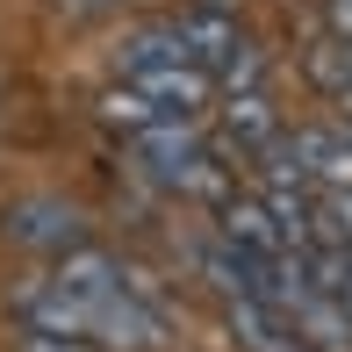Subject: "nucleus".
<instances>
[{
	"label": "nucleus",
	"instance_id": "6e6552de",
	"mask_svg": "<svg viewBox=\"0 0 352 352\" xmlns=\"http://www.w3.org/2000/svg\"><path fill=\"white\" fill-rule=\"evenodd\" d=\"M14 352H108V345H94V338H58V331H22V345Z\"/></svg>",
	"mask_w": 352,
	"mask_h": 352
},
{
	"label": "nucleus",
	"instance_id": "1a4fd4ad",
	"mask_svg": "<svg viewBox=\"0 0 352 352\" xmlns=\"http://www.w3.org/2000/svg\"><path fill=\"white\" fill-rule=\"evenodd\" d=\"M58 8H65L72 22H101V14H116L122 0H58Z\"/></svg>",
	"mask_w": 352,
	"mask_h": 352
},
{
	"label": "nucleus",
	"instance_id": "7ed1b4c3",
	"mask_svg": "<svg viewBox=\"0 0 352 352\" xmlns=\"http://www.w3.org/2000/svg\"><path fill=\"white\" fill-rule=\"evenodd\" d=\"M216 237H230L237 252H252V259H266V266H274L280 252H302V245H287V230H280V216L266 209V195L216 201Z\"/></svg>",
	"mask_w": 352,
	"mask_h": 352
},
{
	"label": "nucleus",
	"instance_id": "423d86ee",
	"mask_svg": "<svg viewBox=\"0 0 352 352\" xmlns=\"http://www.w3.org/2000/svg\"><path fill=\"white\" fill-rule=\"evenodd\" d=\"M201 274L216 280V295H266V259H252V252H237L230 237H209L201 245Z\"/></svg>",
	"mask_w": 352,
	"mask_h": 352
},
{
	"label": "nucleus",
	"instance_id": "f257e3e1",
	"mask_svg": "<svg viewBox=\"0 0 352 352\" xmlns=\"http://www.w3.org/2000/svg\"><path fill=\"white\" fill-rule=\"evenodd\" d=\"M0 237H8L14 252L65 259V252L87 245V216H79L72 201H58V195H29V201H14V209L0 216Z\"/></svg>",
	"mask_w": 352,
	"mask_h": 352
},
{
	"label": "nucleus",
	"instance_id": "f03ea898",
	"mask_svg": "<svg viewBox=\"0 0 352 352\" xmlns=\"http://www.w3.org/2000/svg\"><path fill=\"white\" fill-rule=\"evenodd\" d=\"M274 137H280V108H274V94H266V87L216 94V151H223V158H259Z\"/></svg>",
	"mask_w": 352,
	"mask_h": 352
},
{
	"label": "nucleus",
	"instance_id": "0eeeda50",
	"mask_svg": "<svg viewBox=\"0 0 352 352\" xmlns=\"http://www.w3.org/2000/svg\"><path fill=\"white\" fill-rule=\"evenodd\" d=\"M166 116H173V108H158L144 87H130V79H116V87L101 94V122L116 137H137V130H151V122H166Z\"/></svg>",
	"mask_w": 352,
	"mask_h": 352
},
{
	"label": "nucleus",
	"instance_id": "39448f33",
	"mask_svg": "<svg viewBox=\"0 0 352 352\" xmlns=\"http://www.w3.org/2000/svg\"><path fill=\"white\" fill-rule=\"evenodd\" d=\"M302 72H309V87L324 94L331 108L352 116V36H331V29H324V36L309 43V58H302Z\"/></svg>",
	"mask_w": 352,
	"mask_h": 352
},
{
	"label": "nucleus",
	"instance_id": "20e7f679",
	"mask_svg": "<svg viewBox=\"0 0 352 352\" xmlns=\"http://www.w3.org/2000/svg\"><path fill=\"white\" fill-rule=\"evenodd\" d=\"M173 22H180V36H187V58H195V65H209V72H223V58L245 43V29L230 22V8H223V0H201V8L173 14Z\"/></svg>",
	"mask_w": 352,
	"mask_h": 352
}]
</instances>
